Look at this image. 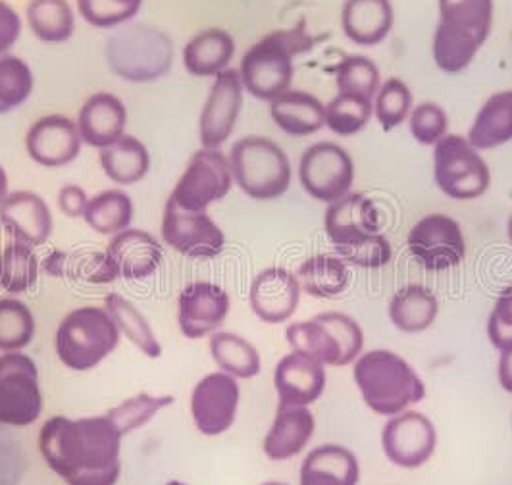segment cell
Segmentation results:
<instances>
[{"mask_svg":"<svg viewBox=\"0 0 512 485\" xmlns=\"http://www.w3.org/2000/svg\"><path fill=\"white\" fill-rule=\"evenodd\" d=\"M122 437L104 416H52L39 432V451L68 485H116L122 474Z\"/></svg>","mask_w":512,"mask_h":485,"instance_id":"cell-1","label":"cell"},{"mask_svg":"<svg viewBox=\"0 0 512 485\" xmlns=\"http://www.w3.org/2000/svg\"><path fill=\"white\" fill-rule=\"evenodd\" d=\"M314 47V37L308 33L307 22L276 29L264 35L239 64V76L249 95L258 101H274L291 89L295 77V56Z\"/></svg>","mask_w":512,"mask_h":485,"instance_id":"cell-2","label":"cell"},{"mask_svg":"<svg viewBox=\"0 0 512 485\" xmlns=\"http://www.w3.org/2000/svg\"><path fill=\"white\" fill-rule=\"evenodd\" d=\"M432 56L443 74H462L482 51L493 27V0H437Z\"/></svg>","mask_w":512,"mask_h":485,"instance_id":"cell-3","label":"cell"},{"mask_svg":"<svg viewBox=\"0 0 512 485\" xmlns=\"http://www.w3.org/2000/svg\"><path fill=\"white\" fill-rule=\"evenodd\" d=\"M353 378L366 407L378 416H397L426 397L420 374L401 355L376 349L353 364Z\"/></svg>","mask_w":512,"mask_h":485,"instance_id":"cell-4","label":"cell"},{"mask_svg":"<svg viewBox=\"0 0 512 485\" xmlns=\"http://www.w3.org/2000/svg\"><path fill=\"white\" fill-rule=\"evenodd\" d=\"M104 54L116 76L129 83H151L172 70L174 43L158 27L131 24L114 29Z\"/></svg>","mask_w":512,"mask_h":485,"instance_id":"cell-5","label":"cell"},{"mask_svg":"<svg viewBox=\"0 0 512 485\" xmlns=\"http://www.w3.org/2000/svg\"><path fill=\"white\" fill-rule=\"evenodd\" d=\"M120 335L106 308L79 307L58 324L54 351L66 368L87 372L118 349Z\"/></svg>","mask_w":512,"mask_h":485,"instance_id":"cell-6","label":"cell"},{"mask_svg":"<svg viewBox=\"0 0 512 485\" xmlns=\"http://www.w3.org/2000/svg\"><path fill=\"white\" fill-rule=\"evenodd\" d=\"M233 183L255 201H276L291 185L293 168L282 147L260 135H247L230 151Z\"/></svg>","mask_w":512,"mask_h":485,"instance_id":"cell-7","label":"cell"},{"mask_svg":"<svg viewBox=\"0 0 512 485\" xmlns=\"http://www.w3.org/2000/svg\"><path fill=\"white\" fill-rule=\"evenodd\" d=\"M285 339L293 351L332 368L355 364L364 349V332L359 322L345 312L333 310L289 324Z\"/></svg>","mask_w":512,"mask_h":485,"instance_id":"cell-8","label":"cell"},{"mask_svg":"<svg viewBox=\"0 0 512 485\" xmlns=\"http://www.w3.org/2000/svg\"><path fill=\"white\" fill-rule=\"evenodd\" d=\"M434 181L453 201H476L491 185V172L480 151L464 135L447 133L434 145Z\"/></svg>","mask_w":512,"mask_h":485,"instance_id":"cell-9","label":"cell"},{"mask_svg":"<svg viewBox=\"0 0 512 485\" xmlns=\"http://www.w3.org/2000/svg\"><path fill=\"white\" fill-rule=\"evenodd\" d=\"M43 405L35 360L24 353H4L0 357V424L27 428L41 418Z\"/></svg>","mask_w":512,"mask_h":485,"instance_id":"cell-10","label":"cell"},{"mask_svg":"<svg viewBox=\"0 0 512 485\" xmlns=\"http://www.w3.org/2000/svg\"><path fill=\"white\" fill-rule=\"evenodd\" d=\"M299 181L308 197L332 205L351 193L355 183V160L337 143H314L299 160Z\"/></svg>","mask_w":512,"mask_h":485,"instance_id":"cell-11","label":"cell"},{"mask_svg":"<svg viewBox=\"0 0 512 485\" xmlns=\"http://www.w3.org/2000/svg\"><path fill=\"white\" fill-rule=\"evenodd\" d=\"M233 187L230 158L220 149H201L187 162L170 199L189 212H206Z\"/></svg>","mask_w":512,"mask_h":485,"instance_id":"cell-12","label":"cell"},{"mask_svg":"<svg viewBox=\"0 0 512 485\" xmlns=\"http://www.w3.org/2000/svg\"><path fill=\"white\" fill-rule=\"evenodd\" d=\"M412 258L428 272L453 270L466 258V237L461 224L447 214L420 218L407 237Z\"/></svg>","mask_w":512,"mask_h":485,"instance_id":"cell-13","label":"cell"},{"mask_svg":"<svg viewBox=\"0 0 512 485\" xmlns=\"http://www.w3.org/2000/svg\"><path fill=\"white\" fill-rule=\"evenodd\" d=\"M162 241L187 258H216L226 247V235L206 212H189L172 199L164 206Z\"/></svg>","mask_w":512,"mask_h":485,"instance_id":"cell-14","label":"cell"},{"mask_svg":"<svg viewBox=\"0 0 512 485\" xmlns=\"http://www.w3.org/2000/svg\"><path fill=\"white\" fill-rule=\"evenodd\" d=\"M382 449L385 457L395 466L416 470L424 466L436 453V426L426 414L405 410L385 422Z\"/></svg>","mask_w":512,"mask_h":485,"instance_id":"cell-15","label":"cell"},{"mask_svg":"<svg viewBox=\"0 0 512 485\" xmlns=\"http://www.w3.org/2000/svg\"><path fill=\"white\" fill-rule=\"evenodd\" d=\"M241 401L237 378L226 372H212L193 387L191 416L195 428L203 435L226 434L235 424Z\"/></svg>","mask_w":512,"mask_h":485,"instance_id":"cell-16","label":"cell"},{"mask_svg":"<svg viewBox=\"0 0 512 485\" xmlns=\"http://www.w3.org/2000/svg\"><path fill=\"white\" fill-rule=\"evenodd\" d=\"M243 81L239 70L228 68L214 77L199 118L203 149H220L230 139L243 108Z\"/></svg>","mask_w":512,"mask_h":485,"instance_id":"cell-17","label":"cell"},{"mask_svg":"<svg viewBox=\"0 0 512 485\" xmlns=\"http://www.w3.org/2000/svg\"><path fill=\"white\" fill-rule=\"evenodd\" d=\"M230 293L212 281H193L178 297V328L187 339L218 332L230 314Z\"/></svg>","mask_w":512,"mask_h":485,"instance_id":"cell-18","label":"cell"},{"mask_svg":"<svg viewBox=\"0 0 512 485\" xmlns=\"http://www.w3.org/2000/svg\"><path fill=\"white\" fill-rule=\"evenodd\" d=\"M382 226L380 208L364 193L351 191L343 199L328 205L324 214V230L335 253L382 233Z\"/></svg>","mask_w":512,"mask_h":485,"instance_id":"cell-19","label":"cell"},{"mask_svg":"<svg viewBox=\"0 0 512 485\" xmlns=\"http://www.w3.org/2000/svg\"><path fill=\"white\" fill-rule=\"evenodd\" d=\"M81 143L77 122L62 114L43 116L27 129V154L45 168L72 164L81 153Z\"/></svg>","mask_w":512,"mask_h":485,"instance_id":"cell-20","label":"cell"},{"mask_svg":"<svg viewBox=\"0 0 512 485\" xmlns=\"http://www.w3.org/2000/svg\"><path fill=\"white\" fill-rule=\"evenodd\" d=\"M301 293V285L293 272L272 266L256 274L249 289V305L264 324H283L297 312Z\"/></svg>","mask_w":512,"mask_h":485,"instance_id":"cell-21","label":"cell"},{"mask_svg":"<svg viewBox=\"0 0 512 485\" xmlns=\"http://www.w3.org/2000/svg\"><path fill=\"white\" fill-rule=\"evenodd\" d=\"M0 226L10 241L41 247L51 237L52 214L47 201L33 191L8 193L0 203Z\"/></svg>","mask_w":512,"mask_h":485,"instance_id":"cell-22","label":"cell"},{"mask_svg":"<svg viewBox=\"0 0 512 485\" xmlns=\"http://www.w3.org/2000/svg\"><path fill=\"white\" fill-rule=\"evenodd\" d=\"M106 256L118 278L128 281H141L151 278L162 264V245L153 233L143 230L120 231L112 235L106 247Z\"/></svg>","mask_w":512,"mask_h":485,"instance_id":"cell-23","label":"cell"},{"mask_svg":"<svg viewBox=\"0 0 512 485\" xmlns=\"http://www.w3.org/2000/svg\"><path fill=\"white\" fill-rule=\"evenodd\" d=\"M326 366L303 353H289L274 370V387L283 405L310 407L326 389Z\"/></svg>","mask_w":512,"mask_h":485,"instance_id":"cell-24","label":"cell"},{"mask_svg":"<svg viewBox=\"0 0 512 485\" xmlns=\"http://www.w3.org/2000/svg\"><path fill=\"white\" fill-rule=\"evenodd\" d=\"M128 110L122 99L112 93H95L91 95L79 110L77 129L81 141L95 147L106 149L126 135Z\"/></svg>","mask_w":512,"mask_h":485,"instance_id":"cell-25","label":"cell"},{"mask_svg":"<svg viewBox=\"0 0 512 485\" xmlns=\"http://www.w3.org/2000/svg\"><path fill=\"white\" fill-rule=\"evenodd\" d=\"M316 432V418L308 407L278 405L274 422L264 437L262 451L270 460L282 462L299 457Z\"/></svg>","mask_w":512,"mask_h":485,"instance_id":"cell-26","label":"cell"},{"mask_svg":"<svg viewBox=\"0 0 512 485\" xmlns=\"http://www.w3.org/2000/svg\"><path fill=\"white\" fill-rule=\"evenodd\" d=\"M395 24L391 0H345L341 6V29L359 47H376L389 37Z\"/></svg>","mask_w":512,"mask_h":485,"instance_id":"cell-27","label":"cell"},{"mask_svg":"<svg viewBox=\"0 0 512 485\" xmlns=\"http://www.w3.org/2000/svg\"><path fill=\"white\" fill-rule=\"evenodd\" d=\"M360 464L343 445L328 443L308 453L299 472V485H359Z\"/></svg>","mask_w":512,"mask_h":485,"instance_id":"cell-28","label":"cell"},{"mask_svg":"<svg viewBox=\"0 0 512 485\" xmlns=\"http://www.w3.org/2000/svg\"><path fill=\"white\" fill-rule=\"evenodd\" d=\"M270 118L291 137H308L326 128V104L316 95L289 89L270 101Z\"/></svg>","mask_w":512,"mask_h":485,"instance_id":"cell-29","label":"cell"},{"mask_svg":"<svg viewBox=\"0 0 512 485\" xmlns=\"http://www.w3.org/2000/svg\"><path fill=\"white\" fill-rule=\"evenodd\" d=\"M235 41L226 29L208 27L199 31L183 47V66L195 77H216L230 68Z\"/></svg>","mask_w":512,"mask_h":485,"instance_id":"cell-30","label":"cell"},{"mask_svg":"<svg viewBox=\"0 0 512 485\" xmlns=\"http://www.w3.org/2000/svg\"><path fill=\"white\" fill-rule=\"evenodd\" d=\"M387 314L399 332L416 335L434 326L439 316V301L426 285L410 283L391 297Z\"/></svg>","mask_w":512,"mask_h":485,"instance_id":"cell-31","label":"cell"},{"mask_svg":"<svg viewBox=\"0 0 512 485\" xmlns=\"http://www.w3.org/2000/svg\"><path fill=\"white\" fill-rule=\"evenodd\" d=\"M466 139L476 151H493L512 141V89L491 95L468 129Z\"/></svg>","mask_w":512,"mask_h":485,"instance_id":"cell-32","label":"cell"},{"mask_svg":"<svg viewBox=\"0 0 512 485\" xmlns=\"http://www.w3.org/2000/svg\"><path fill=\"white\" fill-rule=\"evenodd\" d=\"M297 280L301 291L314 299H333L343 295L351 285V270L349 264L343 262L337 255L310 256L299 270Z\"/></svg>","mask_w":512,"mask_h":485,"instance_id":"cell-33","label":"cell"},{"mask_svg":"<svg viewBox=\"0 0 512 485\" xmlns=\"http://www.w3.org/2000/svg\"><path fill=\"white\" fill-rule=\"evenodd\" d=\"M99 162L104 176L118 185H133L149 174L151 154L133 135H122L110 147L101 149Z\"/></svg>","mask_w":512,"mask_h":485,"instance_id":"cell-34","label":"cell"},{"mask_svg":"<svg viewBox=\"0 0 512 485\" xmlns=\"http://www.w3.org/2000/svg\"><path fill=\"white\" fill-rule=\"evenodd\" d=\"M26 20L31 33L47 45L66 43L76 31V14L68 0H29Z\"/></svg>","mask_w":512,"mask_h":485,"instance_id":"cell-35","label":"cell"},{"mask_svg":"<svg viewBox=\"0 0 512 485\" xmlns=\"http://www.w3.org/2000/svg\"><path fill=\"white\" fill-rule=\"evenodd\" d=\"M208 349L220 370L237 380H251L262 370V358L255 345L237 333L216 332L210 335Z\"/></svg>","mask_w":512,"mask_h":485,"instance_id":"cell-36","label":"cell"},{"mask_svg":"<svg viewBox=\"0 0 512 485\" xmlns=\"http://www.w3.org/2000/svg\"><path fill=\"white\" fill-rule=\"evenodd\" d=\"M43 268L52 278H72L97 285L118 280L108 256L99 251H77L72 255L52 251Z\"/></svg>","mask_w":512,"mask_h":485,"instance_id":"cell-37","label":"cell"},{"mask_svg":"<svg viewBox=\"0 0 512 485\" xmlns=\"http://www.w3.org/2000/svg\"><path fill=\"white\" fill-rule=\"evenodd\" d=\"M104 308L112 316L120 333L128 337L145 357L158 358L162 355V345L156 339L149 320L131 301L118 293H110L104 299Z\"/></svg>","mask_w":512,"mask_h":485,"instance_id":"cell-38","label":"cell"},{"mask_svg":"<svg viewBox=\"0 0 512 485\" xmlns=\"http://www.w3.org/2000/svg\"><path fill=\"white\" fill-rule=\"evenodd\" d=\"M83 220L101 235H116L131 226L133 201L120 189H106L89 199Z\"/></svg>","mask_w":512,"mask_h":485,"instance_id":"cell-39","label":"cell"},{"mask_svg":"<svg viewBox=\"0 0 512 485\" xmlns=\"http://www.w3.org/2000/svg\"><path fill=\"white\" fill-rule=\"evenodd\" d=\"M39 278V258L33 247L10 241L0 253V287L10 295H22L35 287Z\"/></svg>","mask_w":512,"mask_h":485,"instance_id":"cell-40","label":"cell"},{"mask_svg":"<svg viewBox=\"0 0 512 485\" xmlns=\"http://www.w3.org/2000/svg\"><path fill=\"white\" fill-rule=\"evenodd\" d=\"M380 85L382 76L378 64L364 54H349L341 58L335 68L337 93L359 95L374 101Z\"/></svg>","mask_w":512,"mask_h":485,"instance_id":"cell-41","label":"cell"},{"mask_svg":"<svg viewBox=\"0 0 512 485\" xmlns=\"http://www.w3.org/2000/svg\"><path fill=\"white\" fill-rule=\"evenodd\" d=\"M374 118V101L359 95L337 93L326 104V128L339 137H353Z\"/></svg>","mask_w":512,"mask_h":485,"instance_id":"cell-42","label":"cell"},{"mask_svg":"<svg viewBox=\"0 0 512 485\" xmlns=\"http://www.w3.org/2000/svg\"><path fill=\"white\" fill-rule=\"evenodd\" d=\"M35 337V318L20 299H0V351L22 353Z\"/></svg>","mask_w":512,"mask_h":485,"instance_id":"cell-43","label":"cell"},{"mask_svg":"<svg viewBox=\"0 0 512 485\" xmlns=\"http://www.w3.org/2000/svg\"><path fill=\"white\" fill-rule=\"evenodd\" d=\"M414 97L409 85L399 77H389L374 97V118L384 131H393L409 120Z\"/></svg>","mask_w":512,"mask_h":485,"instance_id":"cell-44","label":"cell"},{"mask_svg":"<svg viewBox=\"0 0 512 485\" xmlns=\"http://www.w3.org/2000/svg\"><path fill=\"white\" fill-rule=\"evenodd\" d=\"M174 401H176V397H172V395L141 393V395L129 397L118 407L108 410L106 418L118 428L120 434L128 435L147 426L160 410L174 405Z\"/></svg>","mask_w":512,"mask_h":485,"instance_id":"cell-45","label":"cell"},{"mask_svg":"<svg viewBox=\"0 0 512 485\" xmlns=\"http://www.w3.org/2000/svg\"><path fill=\"white\" fill-rule=\"evenodd\" d=\"M33 93V72L14 54L0 56V114L12 112Z\"/></svg>","mask_w":512,"mask_h":485,"instance_id":"cell-46","label":"cell"},{"mask_svg":"<svg viewBox=\"0 0 512 485\" xmlns=\"http://www.w3.org/2000/svg\"><path fill=\"white\" fill-rule=\"evenodd\" d=\"M143 0H77L81 18L99 29L120 27L133 20Z\"/></svg>","mask_w":512,"mask_h":485,"instance_id":"cell-47","label":"cell"},{"mask_svg":"<svg viewBox=\"0 0 512 485\" xmlns=\"http://www.w3.org/2000/svg\"><path fill=\"white\" fill-rule=\"evenodd\" d=\"M407 122L412 139L424 147H434L449 133V114L441 104H416Z\"/></svg>","mask_w":512,"mask_h":485,"instance_id":"cell-48","label":"cell"},{"mask_svg":"<svg viewBox=\"0 0 512 485\" xmlns=\"http://www.w3.org/2000/svg\"><path fill=\"white\" fill-rule=\"evenodd\" d=\"M487 337L501 353L512 347V283L501 289L487 320Z\"/></svg>","mask_w":512,"mask_h":485,"instance_id":"cell-49","label":"cell"},{"mask_svg":"<svg viewBox=\"0 0 512 485\" xmlns=\"http://www.w3.org/2000/svg\"><path fill=\"white\" fill-rule=\"evenodd\" d=\"M22 35V18L6 2L0 0V56L8 54Z\"/></svg>","mask_w":512,"mask_h":485,"instance_id":"cell-50","label":"cell"},{"mask_svg":"<svg viewBox=\"0 0 512 485\" xmlns=\"http://www.w3.org/2000/svg\"><path fill=\"white\" fill-rule=\"evenodd\" d=\"M89 195L85 193L83 187H79L76 183H68L58 191V199L56 205L60 208V212L68 218H83L85 208L89 205Z\"/></svg>","mask_w":512,"mask_h":485,"instance_id":"cell-51","label":"cell"},{"mask_svg":"<svg viewBox=\"0 0 512 485\" xmlns=\"http://www.w3.org/2000/svg\"><path fill=\"white\" fill-rule=\"evenodd\" d=\"M497 380L501 387L512 395V347L501 351L499 366H497Z\"/></svg>","mask_w":512,"mask_h":485,"instance_id":"cell-52","label":"cell"},{"mask_svg":"<svg viewBox=\"0 0 512 485\" xmlns=\"http://www.w3.org/2000/svg\"><path fill=\"white\" fill-rule=\"evenodd\" d=\"M6 195H8V176H6L4 168L0 166V203L6 199Z\"/></svg>","mask_w":512,"mask_h":485,"instance_id":"cell-53","label":"cell"},{"mask_svg":"<svg viewBox=\"0 0 512 485\" xmlns=\"http://www.w3.org/2000/svg\"><path fill=\"white\" fill-rule=\"evenodd\" d=\"M507 237H509V243L512 245V214L509 222H507Z\"/></svg>","mask_w":512,"mask_h":485,"instance_id":"cell-54","label":"cell"},{"mask_svg":"<svg viewBox=\"0 0 512 485\" xmlns=\"http://www.w3.org/2000/svg\"><path fill=\"white\" fill-rule=\"evenodd\" d=\"M166 485H187L183 484V482H178V480H172V482H168Z\"/></svg>","mask_w":512,"mask_h":485,"instance_id":"cell-55","label":"cell"},{"mask_svg":"<svg viewBox=\"0 0 512 485\" xmlns=\"http://www.w3.org/2000/svg\"><path fill=\"white\" fill-rule=\"evenodd\" d=\"M262 485H287V484H282V482H266V484H262Z\"/></svg>","mask_w":512,"mask_h":485,"instance_id":"cell-56","label":"cell"}]
</instances>
